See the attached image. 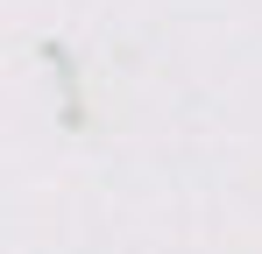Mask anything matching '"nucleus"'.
Returning a JSON list of instances; mask_svg holds the SVG:
<instances>
[]
</instances>
